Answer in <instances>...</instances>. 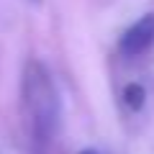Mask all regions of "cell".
<instances>
[{
  "label": "cell",
  "mask_w": 154,
  "mask_h": 154,
  "mask_svg": "<svg viewBox=\"0 0 154 154\" xmlns=\"http://www.w3.org/2000/svg\"><path fill=\"white\" fill-rule=\"evenodd\" d=\"M21 113L33 154H44L59 126V93L49 69L28 59L21 77Z\"/></svg>",
  "instance_id": "1"
},
{
  "label": "cell",
  "mask_w": 154,
  "mask_h": 154,
  "mask_svg": "<svg viewBox=\"0 0 154 154\" xmlns=\"http://www.w3.org/2000/svg\"><path fill=\"white\" fill-rule=\"evenodd\" d=\"M152 44H154V13H149V16H141L136 23H131L123 31L118 49H121L123 57H139Z\"/></svg>",
  "instance_id": "2"
},
{
  "label": "cell",
  "mask_w": 154,
  "mask_h": 154,
  "mask_svg": "<svg viewBox=\"0 0 154 154\" xmlns=\"http://www.w3.org/2000/svg\"><path fill=\"white\" fill-rule=\"evenodd\" d=\"M144 98H146V93H144L141 85H136V82L126 85V90H123V103H126L131 110H139V108H141V105H144Z\"/></svg>",
  "instance_id": "3"
},
{
  "label": "cell",
  "mask_w": 154,
  "mask_h": 154,
  "mask_svg": "<svg viewBox=\"0 0 154 154\" xmlns=\"http://www.w3.org/2000/svg\"><path fill=\"white\" fill-rule=\"evenodd\" d=\"M80 154H103V152H98V149H85V152H80Z\"/></svg>",
  "instance_id": "4"
}]
</instances>
